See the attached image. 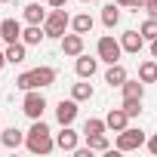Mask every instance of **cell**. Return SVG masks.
Returning a JSON list of instances; mask_svg holds the SVG:
<instances>
[{"instance_id": "3957f363", "label": "cell", "mask_w": 157, "mask_h": 157, "mask_svg": "<svg viewBox=\"0 0 157 157\" xmlns=\"http://www.w3.org/2000/svg\"><path fill=\"white\" fill-rule=\"evenodd\" d=\"M22 111H25L31 120H40L43 111H46V99H43L37 90H28V93H25V102H22Z\"/></svg>"}, {"instance_id": "1f68e13d", "label": "cell", "mask_w": 157, "mask_h": 157, "mask_svg": "<svg viewBox=\"0 0 157 157\" xmlns=\"http://www.w3.org/2000/svg\"><path fill=\"white\" fill-rule=\"evenodd\" d=\"M65 3H68V0H49V6H52V10H56V6H65Z\"/></svg>"}, {"instance_id": "e0dca14e", "label": "cell", "mask_w": 157, "mask_h": 157, "mask_svg": "<svg viewBox=\"0 0 157 157\" xmlns=\"http://www.w3.org/2000/svg\"><path fill=\"white\" fill-rule=\"evenodd\" d=\"M120 90H123V99H142L145 96V83L142 80H129V77H126V83Z\"/></svg>"}, {"instance_id": "e575fe53", "label": "cell", "mask_w": 157, "mask_h": 157, "mask_svg": "<svg viewBox=\"0 0 157 157\" xmlns=\"http://www.w3.org/2000/svg\"><path fill=\"white\" fill-rule=\"evenodd\" d=\"M6 65V52H0V68H3Z\"/></svg>"}, {"instance_id": "7a4b0ae2", "label": "cell", "mask_w": 157, "mask_h": 157, "mask_svg": "<svg viewBox=\"0 0 157 157\" xmlns=\"http://www.w3.org/2000/svg\"><path fill=\"white\" fill-rule=\"evenodd\" d=\"M71 25V16L65 13V6H56L49 16H46V22H43V31H46V37H65V28Z\"/></svg>"}, {"instance_id": "d6986e66", "label": "cell", "mask_w": 157, "mask_h": 157, "mask_svg": "<svg viewBox=\"0 0 157 157\" xmlns=\"http://www.w3.org/2000/svg\"><path fill=\"white\" fill-rule=\"evenodd\" d=\"M139 80H142V83H154V80H157V62L148 59V62L139 65Z\"/></svg>"}, {"instance_id": "5bb4252c", "label": "cell", "mask_w": 157, "mask_h": 157, "mask_svg": "<svg viewBox=\"0 0 157 157\" xmlns=\"http://www.w3.org/2000/svg\"><path fill=\"white\" fill-rule=\"evenodd\" d=\"M25 22H28V25H43V22H46V10H43L40 3H28V6H25Z\"/></svg>"}, {"instance_id": "52a82bcc", "label": "cell", "mask_w": 157, "mask_h": 157, "mask_svg": "<svg viewBox=\"0 0 157 157\" xmlns=\"http://www.w3.org/2000/svg\"><path fill=\"white\" fill-rule=\"evenodd\" d=\"M62 52L77 59V56L83 52V34H77V31H74V34H65V37H62Z\"/></svg>"}, {"instance_id": "9a60e30c", "label": "cell", "mask_w": 157, "mask_h": 157, "mask_svg": "<svg viewBox=\"0 0 157 157\" xmlns=\"http://www.w3.org/2000/svg\"><path fill=\"white\" fill-rule=\"evenodd\" d=\"M43 37H46V31H43L40 25H28V28L22 31V43H28V46H37Z\"/></svg>"}, {"instance_id": "836d02e7", "label": "cell", "mask_w": 157, "mask_h": 157, "mask_svg": "<svg viewBox=\"0 0 157 157\" xmlns=\"http://www.w3.org/2000/svg\"><path fill=\"white\" fill-rule=\"evenodd\" d=\"M151 56L157 59V40H151Z\"/></svg>"}, {"instance_id": "d6a6232c", "label": "cell", "mask_w": 157, "mask_h": 157, "mask_svg": "<svg viewBox=\"0 0 157 157\" xmlns=\"http://www.w3.org/2000/svg\"><path fill=\"white\" fill-rule=\"evenodd\" d=\"M117 6H132V0H114Z\"/></svg>"}, {"instance_id": "83f0119b", "label": "cell", "mask_w": 157, "mask_h": 157, "mask_svg": "<svg viewBox=\"0 0 157 157\" xmlns=\"http://www.w3.org/2000/svg\"><path fill=\"white\" fill-rule=\"evenodd\" d=\"M129 117H139V111H142V99H123V105H120Z\"/></svg>"}, {"instance_id": "5b68a950", "label": "cell", "mask_w": 157, "mask_h": 157, "mask_svg": "<svg viewBox=\"0 0 157 157\" xmlns=\"http://www.w3.org/2000/svg\"><path fill=\"white\" fill-rule=\"evenodd\" d=\"M120 52H123V46L114 37H99V59L102 62L114 65V62H120Z\"/></svg>"}, {"instance_id": "cb8c5ba5", "label": "cell", "mask_w": 157, "mask_h": 157, "mask_svg": "<svg viewBox=\"0 0 157 157\" xmlns=\"http://www.w3.org/2000/svg\"><path fill=\"white\" fill-rule=\"evenodd\" d=\"M71 99H77V102H86V99H93V83H74V90H71Z\"/></svg>"}, {"instance_id": "ba28073f", "label": "cell", "mask_w": 157, "mask_h": 157, "mask_svg": "<svg viewBox=\"0 0 157 157\" xmlns=\"http://www.w3.org/2000/svg\"><path fill=\"white\" fill-rule=\"evenodd\" d=\"M0 37H3L6 43L22 40V25H19L16 19H3V22H0Z\"/></svg>"}, {"instance_id": "4fadbf2b", "label": "cell", "mask_w": 157, "mask_h": 157, "mask_svg": "<svg viewBox=\"0 0 157 157\" xmlns=\"http://www.w3.org/2000/svg\"><path fill=\"white\" fill-rule=\"evenodd\" d=\"M105 83H108V86H123V83H126V68H123L120 62H114V65L105 71Z\"/></svg>"}, {"instance_id": "ffe728a7", "label": "cell", "mask_w": 157, "mask_h": 157, "mask_svg": "<svg viewBox=\"0 0 157 157\" xmlns=\"http://www.w3.org/2000/svg\"><path fill=\"white\" fill-rule=\"evenodd\" d=\"M0 139H3V145H6V148H19V145L25 142V132H22V129H16V126H10V129H3V136H0Z\"/></svg>"}, {"instance_id": "277c9868", "label": "cell", "mask_w": 157, "mask_h": 157, "mask_svg": "<svg viewBox=\"0 0 157 157\" xmlns=\"http://www.w3.org/2000/svg\"><path fill=\"white\" fill-rule=\"evenodd\" d=\"M142 145H145V132H142V129H132V126L120 129V136H117V151H136V148H142Z\"/></svg>"}, {"instance_id": "2e32d148", "label": "cell", "mask_w": 157, "mask_h": 157, "mask_svg": "<svg viewBox=\"0 0 157 157\" xmlns=\"http://www.w3.org/2000/svg\"><path fill=\"white\" fill-rule=\"evenodd\" d=\"M93 25H96V22H93V16H90V13H80V16H74V19H71V28H74L77 34H90V31H93Z\"/></svg>"}, {"instance_id": "484cf974", "label": "cell", "mask_w": 157, "mask_h": 157, "mask_svg": "<svg viewBox=\"0 0 157 157\" xmlns=\"http://www.w3.org/2000/svg\"><path fill=\"white\" fill-rule=\"evenodd\" d=\"M139 31H142V37H145L148 43H151V40H157V19H151V16H148V22H142V28H139Z\"/></svg>"}, {"instance_id": "ac0fdd59", "label": "cell", "mask_w": 157, "mask_h": 157, "mask_svg": "<svg viewBox=\"0 0 157 157\" xmlns=\"http://www.w3.org/2000/svg\"><path fill=\"white\" fill-rule=\"evenodd\" d=\"M34 80H37V90H40V86H52V83H56V71L46 68V65H43V68H34Z\"/></svg>"}, {"instance_id": "7c38bea8", "label": "cell", "mask_w": 157, "mask_h": 157, "mask_svg": "<svg viewBox=\"0 0 157 157\" xmlns=\"http://www.w3.org/2000/svg\"><path fill=\"white\" fill-rule=\"evenodd\" d=\"M74 68H77V77H83V80H86V77H93V74H96L99 59H90V56H83V52H80V56H77V65H74Z\"/></svg>"}, {"instance_id": "44dd1931", "label": "cell", "mask_w": 157, "mask_h": 157, "mask_svg": "<svg viewBox=\"0 0 157 157\" xmlns=\"http://www.w3.org/2000/svg\"><path fill=\"white\" fill-rule=\"evenodd\" d=\"M117 22H120V6H117V3H108V6L102 10V25H105V28H114Z\"/></svg>"}, {"instance_id": "30bf717a", "label": "cell", "mask_w": 157, "mask_h": 157, "mask_svg": "<svg viewBox=\"0 0 157 157\" xmlns=\"http://www.w3.org/2000/svg\"><path fill=\"white\" fill-rule=\"evenodd\" d=\"M120 46H123V52H139V49L145 46L142 31H126V34L120 37Z\"/></svg>"}, {"instance_id": "f546056e", "label": "cell", "mask_w": 157, "mask_h": 157, "mask_svg": "<svg viewBox=\"0 0 157 157\" xmlns=\"http://www.w3.org/2000/svg\"><path fill=\"white\" fill-rule=\"evenodd\" d=\"M148 151H151V154H157V136H151V139H148Z\"/></svg>"}, {"instance_id": "603a6c76", "label": "cell", "mask_w": 157, "mask_h": 157, "mask_svg": "<svg viewBox=\"0 0 157 157\" xmlns=\"http://www.w3.org/2000/svg\"><path fill=\"white\" fill-rule=\"evenodd\" d=\"M105 129H108V123L99 120V117H90V120L83 123V136H102Z\"/></svg>"}, {"instance_id": "d590c367", "label": "cell", "mask_w": 157, "mask_h": 157, "mask_svg": "<svg viewBox=\"0 0 157 157\" xmlns=\"http://www.w3.org/2000/svg\"><path fill=\"white\" fill-rule=\"evenodd\" d=\"M0 3H10V0H0Z\"/></svg>"}, {"instance_id": "f1b7e54d", "label": "cell", "mask_w": 157, "mask_h": 157, "mask_svg": "<svg viewBox=\"0 0 157 157\" xmlns=\"http://www.w3.org/2000/svg\"><path fill=\"white\" fill-rule=\"evenodd\" d=\"M145 10H148L151 19H157V0H148V6H145Z\"/></svg>"}, {"instance_id": "d4e9b609", "label": "cell", "mask_w": 157, "mask_h": 157, "mask_svg": "<svg viewBox=\"0 0 157 157\" xmlns=\"http://www.w3.org/2000/svg\"><path fill=\"white\" fill-rule=\"evenodd\" d=\"M16 86H19V90H25V93H28V90H37L34 71H25V74H19V77H16Z\"/></svg>"}, {"instance_id": "4316f807", "label": "cell", "mask_w": 157, "mask_h": 157, "mask_svg": "<svg viewBox=\"0 0 157 157\" xmlns=\"http://www.w3.org/2000/svg\"><path fill=\"white\" fill-rule=\"evenodd\" d=\"M86 145H90L93 151H108V148H111L108 139H105V132H102V136H86Z\"/></svg>"}, {"instance_id": "8992f818", "label": "cell", "mask_w": 157, "mask_h": 157, "mask_svg": "<svg viewBox=\"0 0 157 157\" xmlns=\"http://www.w3.org/2000/svg\"><path fill=\"white\" fill-rule=\"evenodd\" d=\"M74 117H77V99H62L59 105H56V120L62 123V126H71L74 123Z\"/></svg>"}, {"instance_id": "7402d4cb", "label": "cell", "mask_w": 157, "mask_h": 157, "mask_svg": "<svg viewBox=\"0 0 157 157\" xmlns=\"http://www.w3.org/2000/svg\"><path fill=\"white\" fill-rule=\"evenodd\" d=\"M6 62H10V65L25 62V43H19V40H16V43H10V46H6Z\"/></svg>"}, {"instance_id": "6da1fadb", "label": "cell", "mask_w": 157, "mask_h": 157, "mask_svg": "<svg viewBox=\"0 0 157 157\" xmlns=\"http://www.w3.org/2000/svg\"><path fill=\"white\" fill-rule=\"evenodd\" d=\"M25 145H28V151H31V154H49V151L56 148V139H52L49 126L43 123V117H40V120H34V126H31V129H28V136H25Z\"/></svg>"}, {"instance_id": "9c48e42d", "label": "cell", "mask_w": 157, "mask_h": 157, "mask_svg": "<svg viewBox=\"0 0 157 157\" xmlns=\"http://www.w3.org/2000/svg\"><path fill=\"white\" fill-rule=\"evenodd\" d=\"M56 148L62 151H77V132L71 126H62V132H56Z\"/></svg>"}, {"instance_id": "8d00e7d4", "label": "cell", "mask_w": 157, "mask_h": 157, "mask_svg": "<svg viewBox=\"0 0 157 157\" xmlns=\"http://www.w3.org/2000/svg\"><path fill=\"white\" fill-rule=\"evenodd\" d=\"M83 3H90V0H83Z\"/></svg>"}, {"instance_id": "4dcf8cb0", "label": "cell", "mask_w": 157, "mask_h": 157, "mask_svg": "<svg viewBox=\"0 0 157 157\" xmlns=\"http://www.w3.org/2000/svg\"><path fill=\"white\" fill-rule=\"evenodd\" d=\"M145 6H148V0H132V10H136V13H139V10H145Z\"/></svg>"}, {"instance_id": "8fae6325", "label": "cell", "mask_w": 157, "mask_h": 157, "mask_svg": "<svg viewBox=\"0 0 157 157\" xmlns=\"http://www.w3.org/2000/svg\"><path fill=\"white\" fill-rule=\"evenodd\" d=\"M126 120H129V114H126L123 108H111V111H108V117H105V123H108V129H114V132H120V129H126Z\"/></svg>"}]
</instances>
